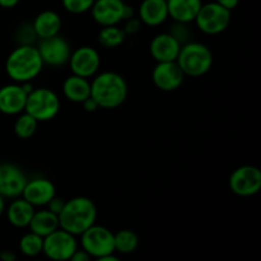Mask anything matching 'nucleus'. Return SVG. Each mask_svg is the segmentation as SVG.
Returning <instances> with one entry per match:
<instances>
[{
  "instance_id": "nucleus-1",
  "label": "nucleus",
  "mask_w": 261,
  "mask_h": 261,
  "mask_svg": "<svg viewBox=\"0 0 261 261\" xmlns=\"http://www.w3.org/2000/svg\"><path fill=\"white\" fill-rule=\"evenodd\" d=\"M129 87L121 74L116 71H101L91 81V97L99 109L114 110L121 106L127 98Z\"/></svg>"
},
{
  "instance_id": "nucleus-2",
  "label": "nucleus",
  "mask_w": 261,
  "mask_h": 261,
  "mask_svg": "<svg viewBox=\"0 0 261 261\" xmlns=\"http://www.w3.org/2000/svg\"><path fill=\"white\" fill-rule=\"evenodd\" d=\"M43 61L41 59L37 46L19 45L8 55L5 61L7 75L15 83L32 82L37 78L43 69Z\"/></svg>"
},
{
  "instance_id": "nucleus-3",
  "label": "nucleus",
  "mask_w": 261,
  "mask_h": 261,
  "mask_svg": "<svg viewBox=\"0 0 261 261\" xmlns=\"http://www.w3.org/2000/svg\"><path fill=\"white\" fill-rule=\"evenodd\" d=\"M58 217L61 229L74 236H81L86 229L96 223V204L87 196H75L65 201V205Z\"/></svg>"
},
{
  "instance_id": "nucleus-4",
  "label": "nucleus",
  "mask_w": 261,
  "mask_h": 261,
  "mask_svg": "<svg viewBox=\"0 0 261 261\" xmlns=\"http://www.w3.org/2000/svg\"><path fill=\"white\" fill-rule=\"evenodd\" d=\"M176 63L185 76H203L213 66V53L206 45L196 41H188L181 45Z\"/></svg>"
},
{
  "instance_id": "nucleus-5",
  "label": "nucleus",
  "mask_w": 261,
  "mask_h": 261,
  "mask_svg": "<svg viewBox=\"0 0 261 261\" xmlns=\"http://www.w3.org/2000/svg\"><path fill=\"white\" fill-rule=\"evenodd\" d=\"M60 107V97L55 91L47 87H37L28 93L24 111L38 122H46L58 116Z\"/></svg>"
},
{
  "instance_id": "nucleus-6",
  "label": "nucleus",
  "mask_w": 261,
  "mask_h": 261,
  "mask_svg": "<svg viewBox=\"0 0 261 261\" xmlns=\"http://www.w3.org/2000/svg\"><path fill=\"white\" fill-rule=\"evenodd\" d=\"M81 249H83L91 257L99 260L106 255L114 254L115 233L105 226L92 224L81 234Z\"/></svg>"
},
{
  "instance_id": "nucleus-7",
  "label": "nucleus",
  "mask_w": 261,
  "mask_h": 261,
  "mask_svg": "<svg viewBox=\"0 0 261 261\" xmlns=\"http://www.w3.org/2000/svg\"><path fill=\"white\" fill-rule=\"evenodd\" d=\"M232 12L222 7L217 2L205 3L201 5L194 23L205 35H219L228 28L231 23Z\"/></svg>"
},
{
  "instance_id": "nucleus-8",
  "label": "nucleus",
  "mask_w": 261,
  "mask_h": 261,
  "mask_svg": "<svg viewBox=\"0 0 261 261\" xmlns=\"http://www.w3.org/2000/svg\"><path fill=\"white\" fill-rule=\"evenodd\" d=\"M75 237L59 227L58 229L43 237L42 254L55 261L70 260L71 255L78 249V241Z\"/></svg>"
},
{
  "instance_id": "nucleus-9",
  "label": "nucleus",
  "mask_w": 261,
  "mask_h": 261,
  "mask_svg": "<svg viewBox=\"0 0 261 261\" xmlns=\"http://www.w3.org/2000/svg\"><path fill=\"white\" fill-rule=\"evenodd\" d=\"M43 65L51 68H60L68 64L69 58L71 55V46L68 40L60 36V33L54 37L40 40L37 46Z\"/></svg>"
},
{
  "instance_id": "nucleus-10",
  "label": "nucleus",
  "mask_w": 261,
  "mask_h": 261,
  "mask_svg": "<svg viewBox=\"0 0 261 261\" xmlns=\"http://www.w3.org/2000/svg\"><path fill=\"white\" fill-rule=\"evenodd\" d=\"M68 64L71 74L92 79L101 68V55L92 46H81L71 51Z\"/></svg>"
},
{
  "instance_id": "nucleus-11",
  "label": "nucleus",
  "mask_w": 261,
  "mask_h": 261,
  "mask_svg": "<svg viewBox=\"0 0 261 261\" xmlns=\"http://www.w3.org/2000/svg\"><path fill=\"white\" fill-rule=\"evenodd\" d=\"M229 189L236 195L247 198L257 194L261 189V171L251 165L237 167L229 176Z\"/></svg>"
},
{
  "instance_id": "nucleus-12",
  "label": "nucleus",
  "mask_w": 261,
  "mask_h": 261,
  "mask_svg": "<svg viewBox=\"0 0 261 261\" xmlns=\"http://www.w3.org/2000/svg\"><path fill=\"white\" fill-rule=\"evenodd\" d=\"M185 79V74L176 61L157 63L152 71V81L158 89L163 92H173L180 88Z\"/></svg>"
},
{
  "instance_id": "nucleus-13",
  "label": "nucleus",
  "mask_w": 261,
  "mask_h": 261,
  "mask_svg": "<svg viewBox=\"0 0 261 261\" xmlns=\"http://www.w3.org/2000/svg\"><path fill=\"white\" fill-rule=\"evenodd\" d=\"M27 176L14 163H0V194L4 198L14 199L22 195L27 184Z\"/></svg>"
},
{
  "instance_id": "nucleus-14",
  "label": "nucleus",
  "mask_w": 261,
  "mask_h": 261,
  "mask_svg": "<svg viewBox=\"0 0 261 261\" xmlns=\"http://www.w3.org/2000/svg\"><path fill=\"white\" fill-rule=\"evenodd\" d=\"M126 3L124 0H94L91 8L92 19L101 27L120 24Z\"/></svg>"
},
{
  "instance_id": "nucleus-15",
  "label": "nucleus",
  "mask_w": 261,
  "mask_h": 261,
  "mask_svg": "<svg viewBox=\"0 0 261 261\" xmlns=\"http://www.w3.org/2000/svg\"><path fill=\"white\" fill-rule=\"evenodd\" d=\"M55 195L56 188L53 181L46 177H33L27 180L20 196L32 204L35 208L36 206L43 208Z\"/></svg>"
},
{
  "instance_id": "nucleus-16",
  "label": "nucleus",
  "mask_w": 261,
  "mask_h": 261,
  "mask_svg": "<svg viewBox=\"0 0 261 261\" xmlns=\"http://www.w3.org/2000/svg\"><path fill=\"white\" fill-rule=\"evenodd\" d=\"M27 96L20 83L13 82L3 86L0 88V112L9 116L19 115L24 111Z\"/></svg>"
},
{
  "instance_id": "nucleus-17",
  "label": "nucleus",
  "mask_w": 261,
  "mask_h": 261,
  "mask_svg": "<svg viewBox=\"0 0 261 261\" xmlns=\"http://www.w3.org/2000/svg\"><path fill=\"white\" fill-rule=\"evenodd\" d=\"M180 48L181 43L170 32L158 33L149 43V53L157 63L176 61Z\"/></svg>"
},
{
  "instance_id": "nucleus-18",
  "label": "nucleus",
  "mask_w": 261,
  "mask_h": 261,
  "mask_svg": "<svg viewBox=\"0 0 261 261\" xmlns=\"http://www.w3.org/2000/svg\"><path fill=\"white\" fill-rule=\"evenodd\" d=\"M138 13L142 24L148 27L162 25L168 19L167 0H142Z\"/></svg>"
},
{
  "instance_id": "nucleus-19",
  "label": "nucleus",
  "mask_w": 261,
  "mask_h": 261,
  "mask_svg": "<svg viewBox=\"0 0 261 261\" xmlns=\"http://www.w3.org/2000/svg\"><path fill=\"white\" fill-rule=\"evenodd\" d=\"M32 27L37 38L43 40L59 35L63 27V20L55 10H43L35 18Z\"/></svg>"
},
{
  "instance_id": "nucleus-20",
  "label": "nucleus",
  "mask_w": 261,
  "mask_h": 261,
  "mask_svg": "<svg viewBox=\"0 0 261 261\" xmlns=\"http://www.w3.org/2000/svg\"><path fill=\"white\" fill-rule=\"evenodd\" d=\"M203 0H167L168 18L173 22L193 23Z\"/></svg>"
},
{
  "instance_id": "nucleus-21",
  "label": "nucleus",
  "mask_w": 261,
  "mask_h": 261,
  "mask_svg": "<svg viewBox=\"0 0 261 261\" xmlns=\"http://www.w3.org/2000/svg\"><path fill=\"white\" fill-rule=\"evenodd\" d=\"M63 94L68 101L82 103L84 99L91 97V81L83 76L70 74L63 82Z\"/></svg>"
},
{
  "instance_id": "nucleus-22",
  "label": "nucleus",
  "mask_w": 261,
  "mask_h": 261,
  "mask_svg": "<svg viewBox=\"0 0 261 261\" xmlns=\"http://www.w3.org/2000/svg\"><path fill=\"white\" fill-rule=\"evenodd\" d=\"M33 213H35V206L28 203L22 196L14 198V200L7 208L8 222L15 228H25V227H28Z\"/></svg>"
},
{
  "instance_id": "nucleus-23",
  "label": "nucleus",
  "mask_w": 261,
  "mask_h": 261,
  "mask_svg": "<svg viewBox=\"0 0 261 261\" xmlns=\"http://www.w3.org/2000/svg\"><path fill=\"white\" fill-rule=\"evenodd\" d=\"M30 231L35 232L38 236L46 237L59 228V217L58 214L53 213L47 208L35 211L32 219L28 224Z\"/></svg>"
},
{
  "instance_id": "nucleus-24",
  "label": "nucleus",
  "mask_w": 261,
  "mask_h": 261,
  "mask_svg": "<svg viewBox=\"0 0 261 261\" xmlns=\"http://www.w3.org/2000/svg\"><path fill=\"white\" fill-rule=\"evenodd\" d=\"M126 33L122 30V27H119V24L115 25H105L99 30L98 32V43L105 48H115L119 47L126 40Z\"/></svg>"
},
{
  "instance_id": "nucleus-25",
  "label": "nucleus",
  "mask_w": 261,
  "mask_h": 261,
  "mask_svg": "<svg viewBox=\"0 0 261 261\" xmlns=\"http://www.w3.org/2000/svg\"><path fill=\"white\" fill-rule=\"evenodd\" d=\"M139 246V236L130 229H121L115 233V251L122 255H129L137 251Z\"/></svg>"
},
{
  "instance_id": "nucleus-26",
  "label": "nucleus",
  "mask_w": 261,
  "mask_h": 261,
  "mask_svg": "<svg viewBox=\"0 0 261 261\" xmlns=\"http://www.w3.org/2000/svg\"><path fill=\"white\" fill-rule=\"evenodd\" d=\"M38 121L25 111L18 115L14 122V133L19 139H30L37 132Z\"/></svg>"
},
{
  "instance_id": "nucleus-27",
  "label": "nucleus",
  "mask_w": 261,
  "mask_h": 261,
  "mask_svg": "<svg viewBox=\"0 0 261 261\" xmlns=\"http://www.w3.org/2000/svg\"><path fill=\"white\" fill-rule=\"evenodd\" d=\"M43 247V237L38 236L35 232L30 231L28 233L23 234L19 240V251L24 256L35 257L42 254Z\"/></svg>"
},
{
  "instance_id": "nucleus-28",
  "label": "nucleus",
  "mask_w": 261,
  "mask_h": 261,
  "mask_svg": "<svg viewBox=\"0 0 261 261\" xmlns=\"http://www.w3.org/2000/svg\"><path fill=\"white\" fill-rule=\"evenodd\" d=\"M94 0H61L63 8L70 14H84L89 12Z\"/></svg>"
},
{
  "instance_id": "nucleus-29",
  "label": "nucleus",
  "mask_w": 261,
  "mask_h": 261,
  "mask_svg": "<svg viewBox=\"0 0 261 261\" xmlns=\"http://www.w3.org/2000/svg\"><path fill=\"white\" fill-rule=\"evenodd\" d=\"M168 32L181 43L184 45L185 42L190 41L191 30L189 27V23H181V22H173L172 27L170 28Z\"/></svg>"
},
{
  "instance_id": "nucleus-30",
  "label": "nucleus",
  "mask_w": 261,
  "mask_h": 261,
  "mask_svg": "<svg viewBox=\"0 0 261 261\" xmlns=\"http://www.w3.org/2000/svg\"><path fill=\"white\" fill-rule=\"evenodd\" d=\"M140 28H142V22L139 20V18L133 17L130 19L124 20V27H122V30L125 31L126 36L137 35L140 31Z\"/></svg>"
},
{
  "instance_id": "nucleus-31",
  "label": "nucleus",
  "mask_w": 261,
  "mask_h": 261,
  "mask_svg": "<svg viewBox=\"0 0 261 261\" xmlns=\"http://www.w3.org/2000/svg\"><path fill=\"white\" fill-rule=\"evenodd\" d=\"M65 201L66 200H64L63 198L55 195L53 199H51L50 201H48L47 205H46V208H47L50 212H53V213L58 214V216H59V213L63 211L64 205H65Z\"/></svg>"
},
{
  "instance_id": "nucleus-32",
  "label": "nucleus",
  "mask_w": 261,
  "mask_h": 261,
  "mask_svg": "<svg viewBox=\"0 0 261 261\" xmlns=\"http://www.w3.org/2000/svg\"><path fill=\"white\" fill-rule=\"evenodd\" d=\"M91 259L92 257L89 256V255L87 254L83 249H79V247L75 250V251H74V254L71 255V257H70V260H73V261H89Z\"/></svg>"
},
{
  "instance_id": "nucleus-33",
  "label": "nucleus",
  "mask_w": 261,
  "mask_h": 261,
  "mask_svg": "<svg viewBox=\"0 0 261 261\" xmlns=\"http://www.w3.org/2000/svg\"><path fill=\"white\" fill-rule=\"evenodd\" d=\"M82 105H83V109L86 110L87 112H94L99 109L98 105H97V102L94 101L92 97H88L87 99H84V101L82 102Z\"/></svg>"
},
{
  "instance_id": "nucleus-34",
  "label": "nucleus",
  "mask_w": 261,
  "mask_h": 261,
  "mask_svg": "<svg viewBox=\"0 0 261 261\" xmlns=\"http://www.w3.org/2000/svg\"><path fill=\"white\" fill-rule=\"evenodd\" d=\"M218 4H221L222 7L227 8L228 10H233L234 8H237V5H239L240 0H216Z\"/></svg>"
},
{
  "instance_id": "nucleus-35",
  "label": "nucleus",
  "mask_w": 261,
  "mask_h": 261,
  "mask_svg": "<svg viewBox=\"0 0 261 261\" xmlns=\"http://www.w3.org/2000/svg\"><path fill=\"white\" fill-rule=\"evenodd\" d=\"M0 259L3 261H15L17 260V255L12 250H3L0 252Z\"/></svg>"
},
{
  "instance_id": "nucleus-36",
  "label": "nucleus",
  "mask_w": 261,
  "mask_h": 261,
  "mask_svg": "<svg viewBox=\"0 0 261 261\" xmlns=\"http://www.w3.org/2000/svg\"><path fill=\"white\" fill-rule=\"evenodd\" d=\"M135 17V10L134 8L132 7V5L129 4H125V8H124V14H122V22L126 19H130V18Z\"/></svg>"
},
{
  "instance_id": "nucleus-37",
  "label": "nucleus",
  "mask_w": 261,
  "mask_h": 261,
  "mask_svg": "<svg viewBox=\"0 0 261 261\" xmlns=\"http://www.w3.org/2000/svg\"><path fill=\"white\" fill-rule=\"evenodd\" d=\"M20 0H0V7L4 9H12L19 4Z\"/></svg>"
},
{
  "instance_id": "nucleus-38",
  "label": "nucleus",
  "mask_w": 261,
  "mask_h": 261,
  "mask_svg": "<svg viewBox=\"0 0 261 261\" xmlns=\"http://www.w3.org/2000/svg\"><path fill=\"white\" fill-rule=\"evenodd\" d=\"M99 260L101 261H119V256H117V255H115V252H114V254H110V255H106V256L101 257Z\"/></svg>"
},
{
  "instance_id": "nucleus-39",
  "label": "nucleus",
  "mask_w": 261,
  "mask_h": 261,
  "mask_svg": "<svg viewBox=\"0 0 261 261\" xmlns=\"http://www.w3.org/2000/svg\"><path fill=\"white\" fill-rule=\"evenodd\" d=\"M4 199H5L4 196L0 194V216H2V214L5 212V200Z\"/></svg>"
}]
</instances>
